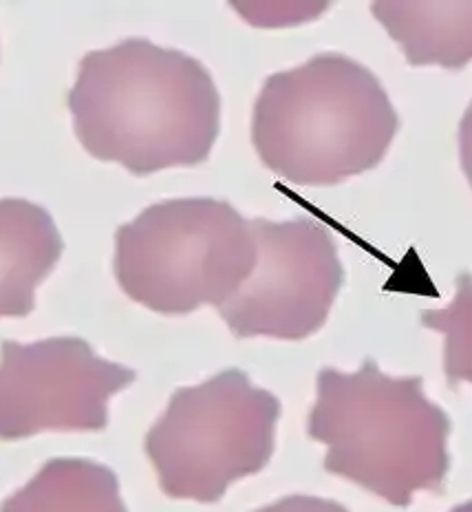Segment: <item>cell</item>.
<instances>
[{"label": "cell", "instance_id": "cell-1", "mask_svg": "<svg viewBox=\"0 0 472 512\" xmlns=\"http://www.w3.org/2000/svg\"><path fill=\"white\" fill-rule=\"evenodd\" d=\"M69 109L93 157L150 175L206 162L219 135L221 98L199 60L128 38L82 58Z\"/></svg>", "mask_w": 472, "mask_h": 512}, {"label": "cell", "instance_id": "cell-2", "mask_svg": "<svg viewBox=\"0 0 472 512\" xmlns=\"http://www.w3.org/2000/svg\"><path fill=\"white\" fill-rule=\"evenodd\" d=\"M307 431L327 446V473L393 506H409L417 493H442L450 420L426 398L420 376H386L375 360L353 373L325 367Z\"/></svg>", "mask_w": 472, "mask_h": 512}, {"label": "cell", "instance_id": "cell-3", "mask_svg": "<svg viewBox=\"0 0 472 512\" xmlns=\"http://www.w3.org/2000/svg\"><path fill=\"white\" fill-rule=\"evenodd\" d=\"M400 128L380 80L340 53L274 73L254 106L263 164L298 186H334L378 166Z\"/></svg>", "mask_w": 472, "mask_h": 512}, {"label": "cell", "instance_id": "cell-4", "mask_svg": "<svg viewBox=\"0 0 472 512\" xmlns=\"http://www.w3.org/2000/svg\"><path fill=\"white\" fill-rule=\"evenodd\" d=\"M256 261L252 226L210 197L146 208L115 234V276L135 303L159 314L221 307Z\"/></svg>", "mask_w": 472, "mask_h": 512}, {"label": "cell", "instance_id": "cell-5", "mask_svg": "<svg viewBox=\"0 0 472 512\" xmlns=\"http://www.w3.org/2000/svg\"><path fill=\"white\" fill-rule=\"evenodd\" d=\"M278 418V398L254 387L241 369L175 391L146 435L159 486L173 499L214 504L272 460Z\"/></svg>", "mask_w": 472, "mask_h": 512}, {"label": "cell", "instance_id": "cell-6", "mask_svg": "<svg viewBox=\"0 0 472 512\" xmlns=\"http://www.w3.org/2000/svg\"><path fill=\"white\" fill-rule=\"evenodd\" d=\"M256 261L219 307L236 338L303 340L316 334L345 281L336 241L311 219H252Z\"/></svg>", "mask_w": 472, "mask_h": 512}, {"label": "cell", "instance_id": "cell-7", "mask_svg": "<svg viewBox=\"0 0 472 512\" xmlns=\"http://www.w3.org/2000/svg\"><path fill=\"white\" fill-rule=\"evenodd\" d=\"M135 371L102 360L82 338L60 336L0 345V440L42 431H102L109 400Z\"/></svg>", "mask_w": 472, "mask_h": 512}, {"label": "cell", "instance_id": "cell-8", "mask_svg": "<svg viewBox=\"0 0 472 512\" xmlns=\"http://www.w3.org/2000/svg\"><path fill=\"white\" fill-rule=\"evenodd\" d=\"M64 243L51 215L25 199H0V316H29L36 287Z\"/></svg>", "mask_w": 472, "mask_h": 512}, {"label": "cell", "instance_id": "cell-9", "mask_svg": "<svg viewBox=\"0 0 472 512\" xmlns=\"http://www.w3.org/2000/svg\"><path fill=\"white\" fill-rule=\"evenodd\" d=\"M371 12L415 67L461 69L472 60V3H375Z\"/></svg>", "mask_w": 472, "mask_h": 512}, {"label": "cell", "instance_id": "cell-10", "mask_svg": "<svg viewBox=\"0 0 472 512\" xmlns=\"http://www.w3.org/2000/svg\"><path fill=\"white\" fill-rule=\"evenodd\" d=\"M0 512H128L117 475L80 457L49 460L0 506Z\"/></svg>", "mask_w": 472, "mask_h": 512}, {"label": "cell", "instance_id": "cell-11", "mask_svg": "<svg viewBox=\"0 0 472 512\" xmlns=\"http://www.w3.org/2000/svg\"><path fill=\"white\" fill-rule=\"evenodd\" d=\"M422 325L444 334V373L450 387L472 384V274L457 276V294L444 309H426Z\"/></svg>", "mask_w": 472, "mask_h": 512}, {"label": "cell", "instance_id": "cell-12", "mask_svg": "<svg viewBox=\"0 0 472 512\" xmlns=\"http://www.w3.org/2000/svg\"><path fill=\"white\" fill-rule=\"evenodd\" d=\"M254 512H349L345 506L336 504V501L309 497V495H292L283 497L276 504H270L265 508H259Z\"/></svg>", "mask_w": 472, "mask_h": 512}, {"label": "cell", "instance_id": "cell-13", "mask_svg": "<svg viewBox=\"0 0 472 512\" xmlns=\"http://www.w3.org/2000/svg\"><path fill=\"white\" fill-rule=\"evenodd\" d=\"M459 153H461V168L472 186V104L464 113V120L459 126Z\"/></svg>", "mask_w": 472, "mask_h": 512}, {"label": "cell", "instance_id": "cell-14", "mask_svg": "<svg viewBox=\"0 0 472 512\" xmlns=\"http://www.w3.org/2000/svg\"><path fill=\"white\" fill-rule=\"evenodd\" d=\"M450 512H472V501H466V504H461V506L453 508Z\"/></svg>", "mask_w": 472, "mask_h": 512}]
</instances>
